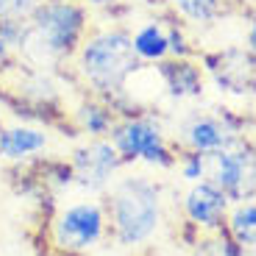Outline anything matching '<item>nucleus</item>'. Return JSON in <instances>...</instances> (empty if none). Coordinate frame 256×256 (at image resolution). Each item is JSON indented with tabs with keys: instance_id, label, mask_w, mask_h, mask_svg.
Instances as JSON below:
<instances>
[{
	"instance_id": "5701e85b",
	"label": "nucleus",
	"mask_w": 256,
	"mask_h": 256,
	"mask_svg": "<svg viewBox=\"0 0 256 256\" xmlns=\"http://www.w3.org/2000/svg\"><path fill=\"white\" fill-rule=\"evenodd\" d=\"M242 256H256V245L254 248H242Z\"/></svg>"
},
{
	"instance_id": "a211bd4d",
	"label": "nucleus",
	"mask_w": 256,
	"mask_h": 256,
	"mask_svg": "<svg viewBox=\"0 0 256 256\" xmlns=\"http://www.w3.org/2000/svg\"><path fill=\"white\" fill-rule=\"evenodd\" d=\"M176 170H178L181 181H184L186 186L204 181V176H206L204 154H190V150H181V154H178V162H176Z\"/></svg>"
},
{
	"instance_id": "4be33fe9",
	"label": "nucleus",
	"mask_w": 256,
	"mask_h": 256,
	"mask_svg": "<svg viewBox=\"0 0 256 256\" xmlns=\"http://www.w3.org/2000/svg\"><path fill=\"white\" fill-rule=\"evenodd\" d=\"M142 6L154 8V12H167V0H140Z\"/></svg>"
},
{
	"instance_id": "4468645a",
	"label": "nucleus",
	"mask_w": 256,
	"mask_h": 256,
	"mask_svg": "<svg viewBox=\"0 0 256 256\" xmlns=\"http://www.w3.org/2000/svg\"><path fill=\"white\" fill-rule=\"evenodd\" d=\"M131 45L142 64H159L170 58V20H148L131 34Z\"/></svg>"
},
{
	"instance_id": "20e7f679",
	"label": "nucleus",
	"mask_w": 256,
	"mask_h": 256,
	"mask_svg": "<svg viewBox=\"0 0 256 256\" xmlns=\"http://www.w3.org/2000/svg\"><path fill=\"white\" fill-rule=\"evenodd\" d=\"M50 248L58 256H86L109 240L106 204L98 195H81L58 206L48 226Z\"/></svg>"
},
{
	"instance_id": "f3484780",
	"label": "nucleus",
	"mask_w": 256,
	"mask_h": 256,
	"mask_svg": "<svg viewBox=\"0 0 256 256\" xmlns=\"http://www.w3.org/2000/svg\"><path fill=\"white\" fill-rule=\"evenodd\" d=\"M48 0H0V31L17 42L20 28L45 6Z\"/></svg>"
},
{
	"instance_id": "1a4fd4ad",
	"label": "nucleus",
	"mask_w": 256,
	"mask_h": 256,
	"mask_svg": "<svg viewBox=\"0 0 256 256\" xmlns=\"http://www.w3.org/2000/svg\"><path fill=\"white\" fill-rule=\"evenodd\" d=\"M204 72L214 81L220 92L237 98L256 95V53L248 48H226L218 53H204L200 56Z\"/></svg>"
},
{
	"instance_id": "6e6552de",
	"label": "nucleus",
	"mask_w": 256,
	"mask_h": 256,
	"mask_svg": "<svg viewBox=\"0 0 256 256\" xmlns=\"http://www.w3.org/2000/svg\"><path fill=\"white\" fill-rule=\"evenodd\" d=\"M245 136V126L242 120H237L228 112H192L181 120L178 134H176V148L190 150V154H218L226 150L228 145Z\"/></svg>"
},
{
	"instance_id": "2eb2a0df",
	"label": "nucleus",
	"mask_w": 256,
	"mask_h": 256,
	"mask_svg": "<svg viewBox=\"0 0 256 256\" xmlns=\"http://www.w3.org/2000/svg\"><path fill=\"white\" fill-rule=\"evenodd\" d=\"M167 12L184 26L206 28L228 12V0H167Z\"/></svg>"
},
{
	"instance_id": "aec40b11",
	"label": "nucleus",
	"mask_w": 256,
	"mask_h": 256,
	"mask_svg": "<svg viewBox=\"0 0 256 256\" xmlns=\"http://www.w3.org/2000/svg\"><path fill=\"white\" fill-rule=\"evenodd\" d=\"M86 8H95V12H114V8H120L126 0H81Z\"/></svg>"
},
{
	"instance_id": "9d476101",
	"label": "nucleus",
	"mask_w": 256,
	"mask_h": 256,
	"mask_svg": "<svg viewBox=\"0 0 256 256\" xmlns=\"http://www.w3.org/2000/svg\"><path fill=\"white\" fill-rule=\"evenodd\" d=\"M231 200L209 181L190 184L181 195V214L186 220V228L195 231V237L204 234H220L226 228Z\"/></svg>"
},
{
	"instance_id": "6ab92c4d",
	"label": "nucleus",
	"mask_w": 256,
	"mask_h": 256,
	"mask_svg": "<svg viewBox=\"0 0 256 256\" xmlns=\"http://www.w3.org/2000/svg\"><path fill=\"white\" fill-rule=\"evenodd\" d=\"M17 62V50H14V42L8 36H3L0 31V70H6V67H14Z\"/></svg>"
},
{
	"instance_id": "ddd939ff",
	"label": "nucleus",
	"mask_w": 256,
	"mask_h": 256,
	"mask_svg": "<svg viewBox=\"0 0 256 256\" xmlns=\"http://www.w3.org/2000/svg\"><path fill=\"white\" fill-rule=\"evenodd\" d=\"M70 117H72V126H76L78 134H84L86 140H103V136L112 134L114 122L120 120V112L109 100L90 95L70 112Z\"/></svg>"
},
{
	"instance_id": "dca6fc26",
	"label": "nucleus",
	"mask_w": 256,
	"mask_h": 256,
	"mask_svg": "<svg viewBox=\"0 0 256 256\" xmlns=\"http://www.w3.org/2000/svg\"><path fill=\"white\" fill-rule=\"evenodd\" d=\"M223 231L240 248H254L256 245V200L231 204Z\"/></svg>"
},
{
	"instance_id": "b1692460",
	"label": "nucleus",
	"mask_w": 256,
	"mask_h": 256,
	"mask_svg": "<svg viewBox=\"0 0 256 256\" xmlns=\"http://www.w3.org/2000/svg\"><path fill=\"white\" fill-rule=\"evenodd\" d=\"M3 122H6V120H3V112H0V128H3Z\"/></svg>"
},
{
	"instance_id": "9b49d317",
	"label": "nucleus",
	"mask_w": 256,
	"mask_h": 256,
	"mask_svg": "<svg viewBox=\"0 0 256 256\" xmlns=\"http://www.w3.org/2000/svg\"><path fill=\"white\" fill-rule=\"evenodd\" d=\"M53 136L48 128L34 122H3L0 128V162L8 164H26L48 154Z\"/></svg>"
},
{
	"instance_id": "7ed1b4c3",
	"label": "nucleus",
	"mask_w": 256,
	"mask_h": 256,
	"mask_svg": "<svg viewBox=\"0 0 256 256\" xmlns=\"http://www.w3.org/2000/svg\"><path fill=\"white\" fill-rule=\"evenodd\" d=\"M103 204L109 218V240H114L117 248H148L164 223L162 184L145 173L117 176V181L103 195Z\"/></svg>"
},
{
	"instance_id": "0eeeda50",
	"label": "nucleus",
	"mask_w": 256,
	"mask_h": 256,
	"mask_svg": "<svg viewBox=\"0 0 256 256\" xmlns=\"http://www.w3.org/2000/svg\"><path fill=\"white\" fill-rule=\"evenodd\" d=\"M70 173L72 184L81 195H98L103 198L109 186L117 181V176L126 170L117 148L112 145L109 136L103 140H86L70 154Z\"/></svg>"
},
{
	"instance_id": "f257e3e1",
	"label": "nucleus",
	"mask_w": 256,
	"mask_h": 256,
	"mask_svg": "<svg viewBox=\"0 0 256 256\" xmlns=\"http://www.w3.org/2000/svg\"><path fill=\"white\" fill-rule=\"evenodd\" d=\"M90 34V8L81 0H48L14 42L17 62L34 70L56 72L76 58Z\"/></svg>"
},
{
	"instance_id": "f03ea898",
	"label": "nucleus",
	"mask_w": 256,
	"mask_h": 256,
	"mask_svg": "<svg viewBox=\"0 0 256 256\" xmlns=\"http://www.w3.org/2000/svg\"><path fill=\"white\" fill-rule=\"evenodd\" d=\"M142 67L145 64L136 58L131 34L122 28L90 31L72 58V70H76L78 81L86 86V92L109 100L120 114H131L126 109V86Z\"/></svg>"
},
{
	"instance_id": "412c9836",
	"label": "nucleus",
	"mask_w": 256,
	"mask_h": 256,
	"mask_svg": "<svg viewBox=\"0 0 256 256\" xmlns=\"http://www.w3.org/2000/svg\"><path fill=\"white\" fill-rule=\"evenodd\" d=\"M248 50L256 53V14L250 17V28H248Z\"/></svg>"
},
{
	"instance_id": "423d86ee",
	"label": "nucleus",
	"mask_w": 256,
	"mask_h": 256,
	"mask_svg": "<svg viewBox=\"0 0 256 256\" xmlns=\"http://www.w3.org/2000/svg\"><path fill=\"white\" fill-rule=\"evenodd\" d=\"M206 176L231 204L256 200V136L245 134L218 154H204Z\"/></svg>"
},
{
	"instance_id": "39448f33",
	"label": "nucleus",
	"mask_w": 256,
	"mask_h": 256,
	"mask_svg": "<svg viewBox=\"0 0 256 256\" xmlns=\"http://www.w3.org/2000/svg\"><path fill=\"white\" fill-rule=\"evenodd\" d=\"M109 140L117 148V154H120L126 167L148 164V167H156V170H176L178 148H176V142L170 140V134L156 117L140 114V112L120 114Z\"/></svg>"
},
{
	"instance_id": "f8f14e48",
	"label": "nucleus",
	"mask_w": 256,
	"mask_h": 256,
	"mask_svg": "<svg viewBox=\"0 0 256 256\" xmlns=\"http://www.w3.org/2000/svg\"><path fill=\"white\" fill-rule=\"evenodd\" d=\"M154 70L173 100H195L206 92V72L195 58H164Z\"/></svg>"
}]
</instances>
